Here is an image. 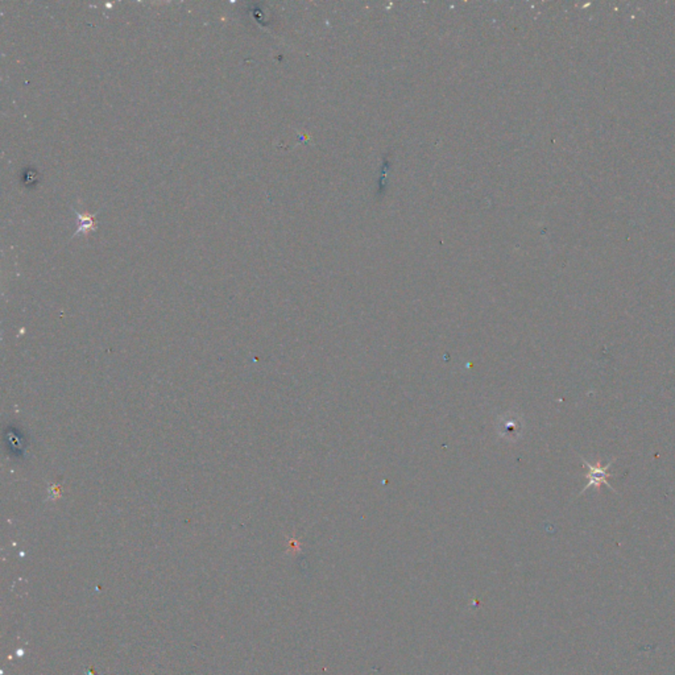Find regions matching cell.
Listing matches in <instances>:
<instances>
[{
  "instance_id": "1",
  "label": "cell",
  "mask_w": 675,
  "mask_h": 675,
  "mask_svg": "<svg viewBox=\"0 0 675 675\" xmlns=\"http://www.w3.org/2000/svg\"><path fill=\"white\" fill-rule=\"evenodd\" d=\"M579 458L582 459L584 466L588 469V471H587V474L584 475V476H585V479H587V484H585L583 491H582V492H579L578 496L583 495V493L585 492V491H588L591 487H596V488H599V487H600V485H603V484L606 485L609 490H612L613 492L618 493V491H616V490L612 487V484L608 481V478H611V476H612V474H611L608 469L612 467V464L616 462V459H612L611 462H608V463H606V466H602V463H597V464H591L590 462H587V460H585L583 457H581V455H579Z\"/></svg>"
},
{
  "instance_id": "2",
  "label": "cell",
  "mask_w": 675,
  "mask_h": 675,
  "mask_svg": "<svg viewBox=\"0 0 675 675\" xmlns=\"http://www.w3.org/2000/svg\"><path fill=\"white\" fill-rule=\"evenodd\" d=\"M78 218H80V229H78V232H80V231H83V229L86 231V229H90V227H92V223H94V220H92V218L83 217V215H78Z\"/></svg>"
}]
</instances>
